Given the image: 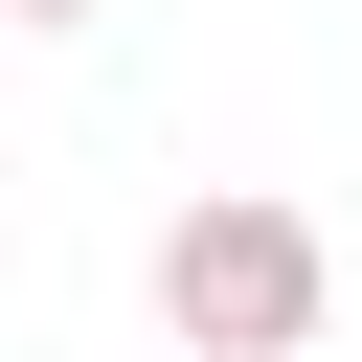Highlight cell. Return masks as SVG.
I'll return each instance as SVG.
<instances>
[{"label": "cell", "mask_w": 362, "mask_h": 362, "mask_svg": "<svg viewBox=\"0 0 362 362\" xmlns=\"http://www.w3.org/2000/svg\"><path fill=\"white\" fill-rule=\"evenodd\" d=\"M0 23H90V0H0Z\"/></svg>", "instance_id": "2"}, {"label": "cell", "mask_w": 362, "mask_h": 362, "mask_svg": "<svg viewBox=\"0 0 362 362\" xmlns=\"http://www.w3.org/2000/svg\"><path fill=\"white\" fill-rule=\"evenodd\" d=\"M317 317H339L317 204L226 181V204H181V226H158V339H181V362H317Z\"/></svg>", "instance_id": "1"}]
</instances>
